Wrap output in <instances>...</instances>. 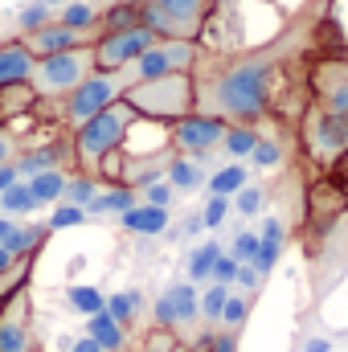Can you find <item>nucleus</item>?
<instances>
[{
	"mask_svg": "<svg viewBox=\"0 0 348 352\" xmlns=\"http://www.w3.org/2000/svg\"><path fill=\"white\" fill-rule=\"evenodd\" d=\"M266 87H270V66L266 62H238L230 70H221L209 87V102L217 111V119H234V123H254L266 115ZM209 111V115H213Z\"/></svg>",
	"mask_w": 348,
	"mask_h": 352,
	"instance_id": "obj_1",
	"label": "nucleus"
},
{
	"mask_svg": "<svg viewBox=\"0 0 348 352\" xmlns=\"http://www.w3.org/2000/svg\"><path fill=\"white\" fill-rule=\"evenodd\" d=\"M131 123H135V115H131V107L119 98V102H111L107 111H98V115H90L87 123H78L74 127V135H70V156H74V164L83 168V173H98V164L107 160V156H115L119 148H123V140H127V131H131Z\"/></svg>",
	"mask_w": 348,
	"mask_h": 352,
	"instance_id": "obj_2",
	"label": "nucleus"
},
{
	"mask_svg": "<svg viewBox=\"0 0 348 352\" xmlns=\"http://www.w3.org/2000/svg\"><path fill=\"white\" fill-rule=\"evenodd\" d=\"M123 102L131 107L135 119L176 123V119L197 111V78L193 74H164L152 82H127Z\"/></svg>",
	"mask_w": 348,
	"mask_h": 352,
	"instance_id": "obj_3",
	"label": "nucleus"
},
{
	"mask_svg": "<svg viewBox=\"0 0 348 352\" xmlns=\"http://www.w3.org/2000/svg\"><path fill=\"white\" fill-rule=\"evenodd\" d=\"M209 16V0H148L140 8V25L156 33V41H197Z\"/></svg>",
	"mask_w": 348,
	"mask_h": 352,
	"instance_id": "obj_4",
	"label": "nucleus"
},
{
	"mask_svg": "<svg viewBox=\"0 0 348 352\" xmlns=\"http://www.w3.org/2000/svg\"><path fill=\"white\" fill-rule=\"evenodd\" d=\"M87 74H94V58H90V45H83V50L37 58L29 87L37 90V98H66Z\"/></svg>",
	"mask_w": 348,
	"mask_h": 352,
	"instance_id": "obj_5",
	"label": "nucleus"
},
{
	"mask_svg": "<svg viewBox=\"0 0 348 352\" xmlns=\"http://www.w3.org/2000/svg\"><path fill=\"white\" fill-rule=\"evenodd\" d=\"M156 45V33L135 25V29H119V33H102L98 41H90V58L98 74H127L131 62Z\"/></svg>",
	"mask_w": 348,
	"mask_h": 352,
	"instance_id": "obj_6",
	"label": "nucleus"
},
{
	"mask_svg": "<svg viewBox=\"0 0 348 352\" xmlns=\"http://www.w3.org/2000/svg\"><path fill=\"white\" fill-rule=\"evenodd\" d=\"M123 90H127V78H123V74H98V70H94V74H87L78 87L66 94L62 115H66L70 127H78V123H87L90 115H98V111H107L111 102H119Z\"/></svg>",
	"mask_w": 348,
	"mask_h": 352,
	"instance_id": "obj_7",
	"label": "nucleus"
},
{
	"mask_svg": "<svg viewBox=\"0 0 348 352\" xmlns=\"http://www.w3.org/2000/svg\"><path fill=\"white\" fill-rule=\"evenodd\" d=\"M193 62H197V41H156L152 50H144L131 62L127 82H152L164 74H193Z\"/></svg>",
	"mask_w": 348,
	"mask_h": 352,
	"instance_id": "obj_8",
	"label": "nucleus"
},
{
	"mask_svg": "<svg viewBox=\"0 0 348 352\" xmlns=\"http://www.w3.org/2000/svg\"><path fill=\"white\" fill-rule=\"evenodd\" d=\"M226 119H217V115H209V111H193V115H184V119H176L173 123V148L180 156H193V160H205L213 148H221V135H226Z\"/></svg>",
	"mask_w": 348,
	"mask_h": 352,
	"instance_id": "obj_9",
	"label": "nucleus"
},
{
	"mask_svg": "<svg viewBox=\"0 0 348 352\" xmlns=\"http://www.w3.org/2000/svg\"><path fill=\"white\" fill-rule=\"evenodd\" d=\"M0 352H41L29 291H17L12 299L0 303Z\"/></svg>",
	"mask_w": 348,
	"mask_h": 352,
	"instance_id": "obj_10",
	"label": "nucleus"
},
{
	"mask_svg": "<svg viewBox=\"0 0 348 352\" xmlns=\"http://www.w3.org/2000/svg\"><path fill=\"white\" fill-rule=\"evenodd\" d=\"M197 316H201V291H197L193 283H173V287L156 299V307H152V320H156V328H164V332L188 328Z\"/></svg>",
	"mask_w": 348,
	"mask_h": 352,
	"instance_id": "obj_11",
	"label": "nucleus"
},
{
	"mask_svg": "<svg viewBox=\"0 0 348 352\" xmlns=\"http://www.w3.org/2000/svg\"><path fill=\"white\" fill-rule=\"evenodd\" d=\"M312 90L320 98V111L348 119V62L345 58H324L312 70Z\"/></svg>",
	"mask_w": 348,
	"mask_h": 352,
	"instance_id": "obj_12",
	"label": "nucleus"
},
{
	"mask_svg": "<svg viewBox=\"0 0 348 352\" xmlns=\"http://www.w3.org/2000/svg\"><path fill=\"white\" fill-rule=\"evenodd\" d=\"M307 144H312V156H316V160H324V164L340 160L348 152V119L320 111V115L307 123Z\"/></svg>",
	"mask_w": 348,
	"mask_h": 352,
	"instance_id": "obj_13",
	"label": "nucleus"
},
{
	"mask_svg": "<svg viewBox=\"0 0 348 352\" xmlns=\"http://www.w3.org/2000/svg\"><path fill=\"white\" fill-rule=\"evenodd\" d=\"M21 41L29 45V54H33V58H50V54H66V50H83V45H90L83 33H74V29L58 25V21L41 25L37 33H25Z\"/></svg>",
	"mask_w": 348,
	"mask_h": 352,
	"instance_id": "obj_14",
	"label": "nucleus"
},
{
	"mask_svg": "<svg viewBox=\"0 0 348 352\" xmlns=\"http://www.w3.org/2000/svg\"><path fill=\"white\" fill-rule=\"evenodd\" d=\"M33 54H29V45L21 41V37H8V41H0V87H21V82H29L33 78Z\"/></svg>",
	"mask_w": 348,
	"mask_h": 352,
	"instance_id": "obj_15",
	"label": "nucleus"
},
{
	"mask_svg": "<svg viewBox=\"0 0 348 352\" xmlns=\"http://www.w3.org/2000/svg\"><path fill=\"white\" fill-rule=\"evenodd\" d=\"M168 221H173L168 209H156V205H144V201H135L127 213H119V226L135 238H156V234L168 230Z\"/></svg>",
	"mask_w": 348,
	"mask_h": 352,
	"instance_id": "obj_16",
	"label": "nucleus"
},
{
	"mask_svg": "<svg viewBox=\"0 0 348 352\" xmlns=\"http://www.w3.org/2000/svg\"><path fill=\"white\" fill-rule=\"evenodd\" d=\"M66 160H70V144H45V148H33V152L17 156L12 168H17V180H29V176L45 173V168H62Z\"/></svg>",
	"mask_w": 348,
	"mask_h": 352,
	"instance_id": "obj_17",
	"label": "nucleus"
},
{
	"mask_svg": "<svg viewBox=\"0 0 348 352\" xmlns=\"http://www.w3.org/2000/svg\"><path fill=\"white\" fill-rule=\"evenodd\" d=\"M50 238V230L45 226H25V221H12V230H8V238L0 242L12 258H37V250H41V242Z\"/></svg>",
	"mask_w": 348,
	"mask_h": 352,
	"instance_id": "obj_18",
	"label": "nucleus"
},
{
	"mask_svg": "<svg viewBox=\"0 0 348 352\" xmlns=\"http://www.w3.org/2000/svg\"><path fill=\"white\" fill-rule=\"evenodd\" d=\"M164 176H168V184L176 192H193V188H201L209 180L205 176V160H193V156H173L164 164Z\"/></svg>",
	"mask_w": 348,
	"mask_h": 352,
	"instance_id": "obj_19",
	"label": "nucleus"
},
{
	"mask_svg": "<svg viewBox=\"0 0 348 352\" xmlns=\"http://www.w3.org/2000/svg\"><path fill=\"white\" fill-rule=\"evenodd\" d=\"M83 336H90V340H94L102 352H123V349H127V332H123V328H119L107 311L90 316L87 328H83Z\"/></svg>",
	"mask_w": 348,
	"mask_h": 352,
	"instance_id": "obj_20",
	"label": "nucleus"
},
{
	"mask_svg": "<svg viewBox=\"0 0 348 352\" xmlns=\"http://www.w3.org/2000/svg\"><path fill=\"white\" fill-rule=\"evenodd\" d=\"M25 184H29V192H33L37 209H41V205H50V209H54V205L62 201V192H66V168H45V173L29 176Z\"/></svg>",
	"mask_w": 348,
	"mask_h": 352,
	"instance_id": "obj_21",
	"label": "nucleus"
},
{
	"mask_svg": "<svg viewBox=\"0 0 348 352\" xmlns=\"http://www.w3.org/2000/svg\"><path fill=\"white\" fill-rule=\"evenodd\" d=\"M135 205V188L127 184H107L98 188V197L87 205V217H102V213H127Z\"/></svg>",
	"mask_w": 348,
	"mask_h": 352,
	"instance_id": "obj_22",
	"label": "nucleus"
},
{
	"mask_svg": "<svg viewBox=\"0 0 348 352\" xmlns=\"http://www.w3.org/2000/svg\"><path fill=\"white\" fill-rule=\"evenodd\" d=\"M102 311L127 332L135 320H140V311H144V295L140 291H119V295H107V303H102Z\"/></svg>",
	"mask_w": 348,
	"mask_h": 352,
	"instance_id": "obj_23",
	"label": "nucleus"
},
{
	"mask_svg": "<svg viewBox=\"0 0 348 352\" xmlns=\"http://www.w3.org/2000/svg\"><path fill=\"white\" fill-rule=\"evenodd\" d=\"M58 25H66V29H74V33H83L87 37L90 29L98 25V8L90 4V0H66L62 8H58V16H54Z\"/></svg>",
	"mask_w": 348,
	"mask_h": 352,
	"instance_id": "obj_24",
	"label": "nucleus"
},
{
	"mask_svg": "<svg viewBox=\"0 0 348 352\" xmlns=\"http://www.w3.org/2000/svg\"><path fill=\"white\" fill-rule=\"evenodd\" d=\"M33 209H37V201H33V192H29V184H25V180L8 184V188L0 192V217H12V221H21V217H29Z\"/></svg>",
	"mask_w": 348,
	"mask_h": 352,
	"instance_id": "obj_25",
	"label": "nucleus"
},
{
	"mask_svg": "<svg viewBox=\"0 0 348 352\" xmlns=\"http://www.w3.org/2000/svg\"><path fill=\"white\" fill-rule=\"evenodd\" d=\"M205 184H209V197H234V192L246 188V168L242 164H226V168H217V173L209 176Z\"/></svg>",
	"mask_w": 348,
	"mask_h": 352,
	"instance_id": "obj_26",
	"label": "nucleus"
},
{
	"mask_svg": "<svg viewBox=\"0 0 348 352\" xmlns=\"http://www.w3.org/2000/svg\"><path fill=\"white\" fill-rule=\"evenodd\" d=\"M66 303H70V311H78L83 320H90V316H98V311H102L107 295H102L98 287H83V283H74V287L66 291Z\"/></svg>",
	"mask_w": 348,
	"mask_h": 352,
	"instance_id": "obj_27",
	"label": "nucleus"
},
{
	"mask_svg": "<svg viewBox=\"0 0 348 352\" xmlns=\"http://www.w3.org/2000/svg\"><path fill=\"white\" fill-rule=\"evenodd\" d=\"M33 107H37V90L29 87V82H21V87H0V119L21 115V111H33Z\"/></svg>",
	"mask_w": 348,
	"mask_h": 352,
	"instance_id": "obj_28",
	"label": "nucleus"
},
{
	"mask_svg": "<svg viewBox=\"0 0 348 352\" xmlns=\"http://www.w3.org/2000/svg\"><path fill=\"white\" fill-rule=\"evenodd\" d=\"M29 278H33V258H17L8 270H0V303L12 299L17 291H29Z\"/></svg>",
	"mask_w": 348,
	"mask_h": 352,
	"instance_id": "obj_29",
	"label": "nucleus"
},
{
	"mask_svg": "<svg viewBox=\"0 0 348 352\" xmlns=\"http://www.w3.org/2000/svg\"><path fill=\"white\" fill-rule=\"evenodd\" d=\"M221 258V246L217 242H201L193 254H188V283L197 287V283H205L209 274H213V263Z\"/></svg>",
	"mask_w": 348,
	"mask_h": 352,
	"instance_id": "obj_30",
	"label": "nucleus"
},
{
	"mask_svg": "<svg viewBox=\"0 0 348 352\" xmlns=\"http://www.w3.org/2000/svg\"><path fill=\"white\" fill-rule=\"evenodd\" d=\"M259 140H262V135L254 131V127H246V123H230V127H226V135H221V148H226L230 156H250Z\"/></svg>",
	"mask_w": 348,
	"mask_h": 352,
	"instance_id": "obj_31",
	"label": "nucleus"
},
{
	"mask_svg": "<svg viewBox=\"0 0 348 352\" xmlns=\"http://www.w3.org/2000/svg\"><path fill=\"white\" fill-rule=\"evenodd\" d=\"M94 197H98V180H94L90 173L66 176V192H62V201H66V205H78V209H87Z\"/></svg>",
	"mask_w": 348,
	"mask_h": 352,
	"instance_id": "obj_32",
	"label": "nucleus"
},
{
	"mask_svg": "<svg viewBox=\"0 0 348 352\" xmlns=\"http://www.w3.org/2000/svg\"><path fill=\"white\" fill-rule=\"evenodd\" d=\"M98 25H102V33H119V29H135L140 25V8H131V4H111L107 12H98Z\"/></svg>",
	"mask_w": 348,
	"mask_h": 352,
	"instance_id": "obj_33",
	"label": "nucleus"
},
{
	"mask_svg": "<svg viewBox=\"0 0 348 352\" xmlns=\"http://www.w3.org/2000/svg\"><path fill=\"white\" fill-rule=\"evenodd\" d=\"M246 316H250V299H246V295H234V291H230V299H226V307H221L217 324H221L226 332H238V328L246 324Z\"/></svg>",
	"mask_w": 348,
	"mask_h": 352,
	"instance_id": "obj_34",
	"label": "nucleus"
},
{
	"mask_svg": "<svg viewBox=\"0 0 348 352\" xmlns=\"http://www.w3.org/2000/svg\"><path fill=\"white\" fill-rule=\"evenodd\" d=\"M83 221H87V209L58 201V205L50 209V221H45V230H50V234H54V230H74V226H83Z\"/></svg>",
	"mask_w": 348,
	"mask_h": 352,
	"instance_id": "obj_35",
	"label": "nucleus"
},
{
	"mask_svg": "<svg viewBox=\"0 0 348 352\" xmlns=\"http://www.w3.org/2000/svg\"><path fill=\"white\" fill-rule=\"evenodd\" d=\"M54 21V8H45L41 0H33V4H25L21 12H17V29L21 33H37L41 25H50Z\"/></svg>",
	"mask_w": 348,
	"mask_h": 352,
	"instance_id": "obj_36",
	"label": "nucleus"
},
{
	"mask_svg": "<svg viewBox=\"0 0 348 352\" xmlns=\"http://www.w3.org/2000/svg\"><path fill=\"white\" fill-rule=\"evenodd\" d=\"M226 299H230V287H221V283L205 287V291H201V316H205L209 324H217V316H221Z\"/></svg>",
	"mask_w": 348,
	"mask_h": 352,
	"instance_id": "obj_37",
	"label": "nucleus"
},
{
	"mask_svg": "<svg viewBox=\"0 0 348 352\" xmlns=\"http://www.w3.org/2000/svg\"><path fill=\"white\" fill-rule=\"evenodd\" d=\"M226 217H230V197H209L205 209H201V226L205 230H217Z\"/></svg>",
	"mask_w": 348,
	"mask_h": 352,
	"instance_id": "obj_38",
	"label": "nucleus"
},
{
	"mask_svg": "<svg viewBox=\"0 0 348 352\" xmlns=\"http://www.w3.org/2000/svg\"><path fill=\"white\" fill-rule=\"evenodd\" d=\"M279 250H283L279 242H262V238H259V254H254L246 266H254V270H259V278H266V274L274 270V263H279Z\"/></svg>",
	"mask_w": 348,
	"mask_h": 352,
	"instance_id": "obj_39",
	"label": "nucleus"
},
{
	"mask_svg": "<svg viewBox=\"0 0 348 352\" xmlns=\"http://www.w3.org/2000/svg\"><path fill=\"white\" fill-rule=\"evenodd\" d=\"M254 254H259V234L242 230V234L234 238V246H230V258H234V263H250Z\"/></svg>",
	"mask_w": 348,
	"mask_h": 352,
	"instance_id": "obj_40",
	"label": "nucleus"
},
{
	"mask_svg": "<svg viewBox=\"0 0 348 352\" xmlns=\"http://www.w3.org/2000/svg\"><path fill=\"white\" fill-rule=\"evenodd\" d=\"M144 192V205H156V209H168L176 197V188L168 184V180H156V184H148V188H140Z\"/></svg>",
	"mask_w": 348,
	"mask_h": 352,
	"instance_id": "obj_41",
	"label": "nucleus"
},
{
	"mask_svg": "<svg viewBox=\"0 0 348 352\" xmlns=\"http://www.w3.org/2000/svg\"><path fill=\"white\" fill-rule=\"evenodd\" d=\"M234 197H238V201H234V209H238V213H246V217L262 213V201H266V197H262V188L246 184V188H242V192H234Z\"/></svg>",
	"mask_w": 348,
	"mask_h": 352,
	"instance_id": "obj_42",
	"label": "nucleus"
},
{
	"mask_svg": "<svg viewBox=\"0 0 348 352\" xmlns=\"http://www.w3.org/2000/svg\"><path fill=\"white\" fill-rule=\"evenodd\" d=\"M250 160H254L259 168H274V164L283 160V148H279L274 140H259V144H254V152H250Z\"/></svg>",
	"mask_w": 348,
	"mask_h": 352,
	"instance_id": "obj_43",
	"label": "nucleus"
},
{
	"mask_svg": "<svg viewBox=\"0 0 348 352\" xmlns=\"http://www.w3.org/2000/svg\"><path fill=\"white\" fill-rule=\"evenodd\" d=\"M238 266H242V263H234L230 254H221V258L213 263V274H209V278H213V283H221V287H234V278H238Z\"/></svg>",
	"mask_w": 348,
	"mask_h": 352,
	"instance_id": "obj_44",
	"label": "nucleus"
},
{
	"mask_svg": "<svg viewBox=\"0 0 348 352\" xmlns=\"http://www.w3.org/2000/svg\"><path fill=\"white\" fill-rule=\"evenodd\" d=\"M176 349V332H164V328H152L148 340H144V352H173Z\"/></svg>",
	"mask_w": 348,
	"mask_h": 352,
	"instance_id": "obj_45",
	"label": "nucleus"
},
{
	"mask_svg": "<svg viewBox=\"0 0 348 352\" xmlns=\"http://www.w3.org/2000/svg\"><path fill=\"white\" fill-rule=\"evenodd\" d=\"M205 352H238V332H217V336L205 344Z\"/></svg>",
	"mask_w": 348,
	"mask_h": 352,
	"instance_id": "obj_46",
	"label": "nucleus"
},
{
	"mask_svg": "<svg viewBox=\"0 0 348 352\" xmlns=\"http://www.w3.org/2000/svg\"><path fill=\"white\" fill-rule=\"evenodd\" d=\"M259 238L262 242H279V246H283V221H279V217H266L262 230H259Z\"/></svg>",
	"mask_w": 348,
	"mask_h": 352,
	"instance_id": "obj_47",
	"label": "nucleus"
},
{
	"mask_svg": "<svg viewBox=\"0 0 348 352\" xmlns=\"http://www.w3.org/2000/svg\"><path fill=\"white\" fill-rule=\"evenodd\" d=\"M234 283H238V287H246V291H254V287H259V270H254V266H238V278H234Z\"/></svg>",
	"mask_w": 348,
	"mask_h": 352,
	"instance_id": "obj_48",
	"label": "nucleus"
},
{
	"mask_svg": "<svg viewBox=\"0 0 348 352\" xmlns=\"http://www.w3.org/2000/svg\"><path fill=\"white\" fill-rule=\"evenodd\" d=\"M66 352H102V349H98L90 336H78V340H70V344H66Z\"/></svg>",
	"mask_w": 348,
	"mask_h": 352,
	"instance_id": "obj_49",
	"label": "nucleus"
},
{
	"mask_svg": "<svg viewBox=\"0 0 348 352\" xmlns=\"http://www.w3.org/2000/svg\"><path fill=\"white\" fill-rule=\"evenodd\" d=\"M197 230H205V226H201V213H193V217H184V226H180L176 234H180V238H188V234H197Z\"/></svg>",
	"mask_w": 348,
	"mask_h": 352,
	"instance_id": "obj_50",
	"label": "nucleus"
},
{
	"mask_svg": "<svg viewBox=\"0 0 348 352\" xmlns=\"http://www.w3.org/2000/svg\"><path fill=\"white\" fill-rule=\"evenodd\" d=\"M12 152H17L12 135H4V131H0V164H8V160H12Z\"/></svg>",
	"mask_w": 348,
	"mask_h": 352,
	"instance_id": "obj_51",
	"label": "nucleus"
},
{
	"mask_svg": "<svg viewBox=\"0 0 348 352\" xmlns=\"http://www.w3.org/2000/svg\"><path fill=\"white\" fill-rule=\"evenodd\" d=\"M8 184H17V168H12V160H8V164H0V192H4Z\"/></svg>",
	"mask_w": 348,
	"mask_h": 352,
	"instance_id": "obj_52",
	"label": "nucleus"
},
{
	"mask_svg": "<svg viewBox=\"0 0 348 352\" xmlns=\"http://www.w3.org/2000/svg\"><path fill=\"white\" fill-rule=\"evenodd\" d=\"M307 352H332V336H312L307 340Z\"/></svg>",
	"mask_w": 348,
	"mask_h": 352,
	"instance_id": "obj_53",
	"label": "nucleus"
},
{
	"mask_svg": "<svg viewBox=\"0 0 348 352\" xmlns=\"http://www.w3.org/2000/svg\"><path fill=\"white\" fill-rule=\"evenodd\" d=\"M17 263V258H12V254H8V250H4V246H0V270H8V266Z\"/></svg>",
	"mask_w": 348,
	"mask_h": 352,
	"instance_id": "obj_54",
	"label": "nucleus"
},
{
	"mask_svg": "<svg viewBox=\"0 0 348 352\" xmlns=\"http://www.w3.org/2000/svg\"><path fill=\"white\" fill-rule=\"evenodd\" d=\"M8 230H12V217H0V242L8 238Z\"/></svg>",
	"mask_w": 348,
	"mask_h": 352,
	"instance_id": "obj_55",
	"label": "nucleus"
},
{
	"mask_svg": "<svg viewBox=\"0 0 348 352\" xmlns=\"http://www.w3.org/2000/svg\"><path fill=\"white\" fill-rule=\"evenodd\" d=\"M41 4H45V8H62L66 0H41Z\"/></svg>",
	"mask_w": 348,
	"mask_h": 352,
	"instance_id": "obj_56",
	"label": "nucleus"
},
{
	"mask_svg": "<svg viewBox=\"0 0 348 352\" xmlns=\"http://www.w3.org/2000/svg\"><path fill=\"white\" fill-rule=\"evenodd\" d=\"M119 4H131V8H144L148 0H119Z\"/></svg>",
	"mask_w": 348,
	"mask_h": 352,
	"instance_id": "obj_57",
	"label": "nucleus"
},
{
	"mask_svg": "<svg viewBox=\"0 0 348 352\" xmlns=\"http://www.w3.org/2000/svg\"><path fill=\"white\" fill-rule=\"evenodd\" d=\"M173 352H197V349H188V344H176V349Z\"/></svg>",
	"mask_w": 348,
	"mask_h": 352,
	"instance_id": "obj_58",
	"label": "nucleus"
}]
</instances>
